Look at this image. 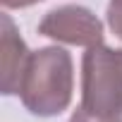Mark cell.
<instances>
[{"instance_id": "6da1fadb", "label": "cell", "mask_w": 122, "mask_h": 122, "mask_svg": "<svg viewBox=\"0 0 122 122\" xmlns=\"http://www.w3.org/2000/svg\"><path fill=\"white\" fill-rule=\"evenodd\" d=\"M74 67L65 48L48 46L31 53L19 86L22 105L36 117H55L72 103Z\"/></svg>"}, {"instance_id": "7a4b0ae2", "label": "cell", "mask_w": 122, "mask_h": 122, "mask_svg": "<svg viewBox=\"0 0 122 122\" xmlns=\"http://www.w3.org/2000/svg\"><path fill=\"white\" fill-rule=\"evenodd\" d=\"M81 105L98 115H122V48L98 43L84 53Z\"/></svg>"}, {"instance_id": "3957f363", "label": "cell", "mask_w": 122, "mask_h": 122, "mask_svg": "<svg viewBox=\"0 0 122 122\" xmlns=\"http://www.w3.org/2000/svg\"><path fill=\"white\" fill-rule=\"evenodd\" d=\"M38 34L67 46H98L103 43V22L81 5H60L38 22Z\"/></svg>"}, {"instance_id": "277c9868", "label": "cell", "mask_w": 122, "mask_h": 122, "mask_svg": "<svg viewBox=\"0 0 122 122\" xmlns=\"http://www.w3.org/2000/svg\"><path fill=\"white\" fill-rule=\"evenodd\" d=\"M31 50L19 36L10 15L0 17V91L5 96L19 93Z\"/></svg>"}, {"instance_id": "5b68a950", "label": "cell", "mask_w": 122, "mask_h": 122, "mask_svg": "<svg viewBox=\"0 0 122 122\" xmlns=\"http://www.w3.org/2000/svg\"><path fill=\"white\" fill-rule=\"evenodd\" d=\"M70 122H122V115H98V112H91L84 105H79L72 112Z\"/></svg>"}, {"instance_id": "8992f818", "label": "cell", "mask_w": 122, "mask_h": 122, "mask_svg": "<svg viewBox=\"0 0 122 122\" xmlns=\"http://www.w3.org/2000/svg\"><path fill=\"white\" fill-rule=\"evenodd\" d=\"M108 26L122 41V0H110L108 3Z\"/></svg>"}, {"instance_id": "52a82bcc", "label": "cell", "mask_w": 122, "mask_h": 122, "mask_svg": "<svg viewBox=\"0 0 122 122\" xmlns=\"http://www.w3.org/2000/svg\"><path fill=\"white\" fill-rule=\"evenodd\" d=\"M3 3L5 10H22V7H31L36 3H41V0H0Z\"/></svg>"}]
</instances>
